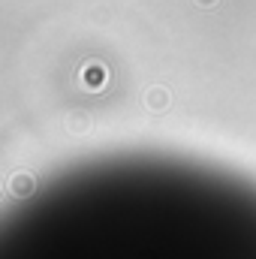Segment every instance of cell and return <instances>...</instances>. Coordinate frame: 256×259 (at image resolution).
<instances>
[{
  "label": "cell",
  "mask_w": 256,
  "mask_h": 259,
  "mask_svg": "<svg viewBox=\"0 0 256 259\" xmlns=\"http://www.w3.org/2000/svg\"><path fill=\"white\" fill-rule=\"evenodd\" d=\"M78 78H81V84H84L88 91H103V88L109 84V69L103 64H97V61H91V64L81 66Z\"/></svg>",
  "instance_id": "6da1fadb"
},
{
  "label": "cell",
  "mask_w": 256,
  "mask_h": 259,
  "mask_svg": "<svg viewBox=\"0 0 256 259\" xmlns=\"http://www.w3.org/2000/svg\"><path fill=\"white\" fill-rule=\"evenodd\" d=\"M169 103H172V94L166 91V88H148L145 91V106L151 109V112H166L169 109Z\"/></svg>",
  "instance_id": "7a4b0ae2"
},
{
  "label": "cell",
  "mask_w": 256,
  "mask_h": 259,
  "mask_svg": "<svg viewBox=\"0 0 256 259\" xmlns=\"http://www.w3.org/2000/svg\"><path fill=\"white\" fill-rule=\"evenodd\" d=\"M9 187H12V193H15V196H30V193H33V178H30V175H24V172H18V175H12Z\"/></svg>",
  "instance_id": "3957f363"
},
{
  "label": "cell",
  "mask_w": 256,
  "mask_h": 259,
  "mask_svg": "<svg viewBox=\"0 0 256 259\" xmlns=\"http://www.w3.org/2000/svg\"><path fill=\"white\" fill-rule=\"evenodd\" d=\"M66 127L72 130V133H84V130L91 127V118H88L84 112H72V115L66 118Z\"/></svg>",
  "instance_id": "277c9868"
},
{
  "label": "cell",
  "mask_w": 256,
  "mask_h": 259,
  "mask_svg": "<svg viewBox=\"0 0 256 259\" xmlns=\"http://www.w3.org/2000/svg\"><path fill=\"white\" fill-rule=\"evenodd\" d=\"M196 3H199V6H205V9H211V6H217L220 0H196Z\"/></svg>",
  "instance_id": "5b68a950"
}]
</instances>
